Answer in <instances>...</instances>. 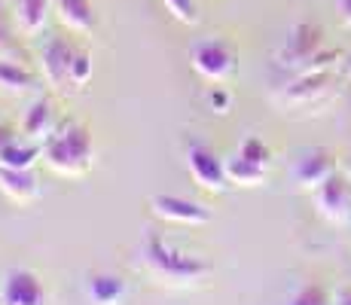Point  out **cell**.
Segmentation results:
<instances>
[{
  "instance_id": "1",
  "label": "cell",
  "mask_w": 351,
  "mask_h": 305,
  "mask_svg": "<svg viewBox=\"0 0 351 305\" xmlns=\"http://www.w3.org/2000/svg\"><path fill=\"white\" fill-rule=\"evenodd\" d=\"M144 266L150 269V275L162 284L171 287H186V284H199L211 275V266L199 256H190L184 250L165 244L159 235H147L144 241Z\"/></svg>"
},
{
  "instance_id": "2",
  "label": "cell",
  "mask_w": 351,
  "mask_h": 305,
  "mask_svg": "<svg viewBox=\"0 0 351 305\" xmlns=\"http://www.w3.org/2000/svg\"><path fill=\"white\" fill-rule=\"evenodd\" d=\"M43 159L52 171L64 174V178H80L92 168L95 150H92V134L83 122H64L62 128L46 138Z\"/></svg>"
},
{
  "instance_id": "3",
  "label": "cell",
  "mask_w": 351,
  "mask_h": 305,
  "mask_svg": "<svg viewBox=\"0 0 351 305\" xmlns=\"http://www.w3.org/2000/svg\"><path fill=\"white\" fill-rule=\"evenodd\" d=\"M324 46V31L312 22H300L293 25L285 40V46L278 49V61L285 67H293V71H315V61L321 56Z\"/></svg>"
},
{
  "instance_id": "4",
  "label": "cell",
  "mask_w": 351,
  "mask_h": 305,
  "mask_svg": "<svg viewBox=\"0 0 351 305\" xmlns=\"http://www.w3.org/2000/svg\"><path fill=\"white\" fill-rule=\"evenodd\" d=\"M186 165H190V178L195 180V186L205 189V193H223L229 186L226 162L214 150H208L205 144H190Z\"/></svg>"
},
{
  "instance_id": "5",
  "label": "cell",
  "mask_w": 351,
  "mask_h": 305,
  "mask_svg": "<svg viewBox=\"0 0 351 305\" xmlns=\"http://www.w3.org/2000/svg\"><path fill=\"white\" fill-rule=\"evenodd\" d=\"M315 193V205L318 214L330 223H348L351 220V178L333 171L327 180L321 183Z\"/></svg>"
},
{
  "instance_id": "6",
  "label": "cell",
  "mask_w": 351,
  "mask_h": 305,
  "mask_svg": "<svg viewBox=\"0 0 351 305\" xmlns=\"http://www.w3.org/2000/svg\"><path fill=\"white\" fill-rule=\"evenodd\" d=\"M193 67L199 77L211 80V83H223L235 71V52L223 40H202L193 46Z\"/></svg>"
},
{
  "instance_id": "7",
  "label": "cell",
  "mask_w": 351,
  "mask_h": 305,
  "mask_svg": "<svg viewBox=\"0 0 351 305\" xmlns=\"http://www.w3.org/2000/svg\"><path fill=\"white\" fill-rule=\"evenodd\" d=\"M0 305H46V290L31 269H10L0 278Z\"/></svg>"
},
{
  "instance_id": "8",
  "label": "cell",
  "mask_w": 351,
  "mask_h": 305,
  "mask_svg": "<svg viewBox=\"0 0 351 305\" xmlns=\"http://www.w3.org/2000/svg\"><path fill=\"white\" fill-rule=\"evenodd\" d=\"M150 208L159 220L165 223H180V226H205L211 220L208 208H202L199 202L180 199V195H153Z\"/></svg>"
},
{
  "instance_id": "9",
  "label": "cell",
  "mask_w": 351,
  "mask_h": 305,
  "mask_svg": "<svg viewBox=\"0 0 351 305\" xmlns=\"http://www.w3.org/2000/svg\"><path fill=\"white\" fill-rule=\"evenodd\" d=\"M77 58V49H71V43L62 37H49L40 52V64H43V77L49 80L56 89H67L71 83V67Z\"/></svg>"
},
{
  "instance_id": "10",
  "label": "cell",
  "mask_w": 351,
  "mask_h": 305,
  "mask_svg": "<svg viewBox=\"0 0 351 305\" xmlns=\"http://www.w3.org/2000/svg\"><path fill=\"white\" fill-rule=\"evenodd\" d=\"M336 171V162L327 150H308L296 159L293 165V180L300 183L302 189H318L330 174Z\"/></svg>"
},
{
  "instance_id": "11",
  "label": "cell",
  "mask_w": 351,
  "mask_h": 305,
  "mask_svg": "<svg viewBox=\"0 0 351 305\" xmlns=\"http://www.w3.org/2000/svg\"><path fill=\"white\" fill-rule=\"evenodd\" d=\"M330 92V67H321V71H302L293 83L281 92V101L287 104H312L321 95Z\"/></svg>"
},
{
  "instance_id": "12",
  "label": "cell",
  "mask_w": 351,
  "mask_h": 305,
  "mask_svg": "<svg viewBox=\"0 0 351 305\" xmlns=\"http://www.w3.org/2000/svg\"><path fill=\"white\" fill-rule=\"evenodd\" d=\"M0 193L10 195L12 202L25 205L40 195V183L34 178L31 168H3L0 165Z\"/></svg>"
},
{
  "instance_id": "13",
  "label": "cell",
  "mask_w": 351,
  "mask_h": 305,
  "mask_svg": "<svg viewBox=\"0 0 351 305\" xmlns=\"http://www.w3.org/2000/svg\"><path fill=\"white\" fill-rule=\"evenodd\" d=\"M22 132L34 141L52 138V132H56V107H52L49 98H37L28 110H25Z\"/></svg>"
},
{
  "instance_id": "14",
  "label": "cell",
  "mask_w": 351,
  "mask_h": 305,
  "mask_svg": "<svg viewBox=\"0 0 351 305\" xmlns=\"http://www.w3.org/2000/svg\"><path fill=\"white\" fill-rule=\"evenodd\" d=\"M56 12L62 19V25H67L77 34H89L95 28V10H92L89 0H52Z\"/></svg>"
},
{
  "instance_id": "15",
  "label": "cell",
  "mask_w": 351,
  "mask_h": 305,
  "mask_svg": "<svg viewBox=\"0 0 351 305\" xmlns=\"http://www.w3.org/2000/svg\"><path fill=\"white\" fill-rule=\"evenodd\" d=\"M125 296V281L119 275L98 272L89 278V300L95 305H117Z\"/></svg>"
},
{
  "instance_id": "16",
  "label": "cell",
  "mask_w": 351,
  "mask_h": 305,
  "mask_svg": "<svg viewBox=\"0 0 351 305\" xmlns=\"http://www.w3.org/2000/svg\"><path fill=\"white\" fill-rule=\"evenodd\" d=\"M266 171L269 168H260L254 162H247L245 156L235 153L232 159H226V174H229V183H239V186H260L266 180Z\"/></svg>"
},
{
  "instance_id": "17",
  "label": "cell",
  "mask_w": 351,
  "mask_h": 305,
  "mask_svg": "<svg viewBox=\"0 0 351 305\" xmlns=\"http://www.w3.org/2000/svg\"><path fill=\"white\" fill-rule=\"evenodd\" d=\"M40 153H43L40 144H19V141H10L6 147H0V165L3 168H31Z\"/></svg>"
},
{
  "instance_id": "18",
  "label": "cell",
  "mask_w": 351,
  "mask_h": 305,
  "mask_svg": "<svg viewBox=\"0 0 351 305\" xmlns=\"http://www.w3.org/2000/svg\"><path fill=\"white\" fill-rule=\"evenodd\" d=\"M52 0H19V22H22L25 34H37L46 25Z\"/></svg>"
},
{
  "instance_id": "19",
  "label": "cell",
  "mask_w": 351,
  "mask_h": 305,
  "mask_svg": "<svg viewBox=\"0 0 351 305\" xmlns=\"http://www.w3.org/2000/svg\"><path fill=\"white\" fill-rule=\"evenodd\" d=\"M0 86L10 92H28L34 86V77L28 71H25L22 64H16V61H3L0 58Z\"/></svg>"
},
{
  "instance_id": "20",
  "label": "cell",
  "mask_w": 351,
  "mask_h": 305,
  "mask_svg": "<svg viewBox=\"0 0 351 305\" xmlns=\"http://www.w3.org/2000/svg\"><path fill=\"white\" fill-rule=\"evenodd\" d=\"M287 305H333V300H330V293L321 284H302L287 300Z\"/></svg>"
},
{
  "instance_id": "21",
  "label": "cell",
  "mask_w": 351,
  "mask_h": 305,
  "mask_svg": "<svg viewBox=\"0 0 351 305\" xmlns=\"http://www.w3.org/2000/svg\"><path fill=\"white\" fill-rule=\"evenodd\" d=\"M239 156H245L247 162H254V165H260V168H269V162H272V150H269L260 138H247L245 144L239 147Z\"/></svg>"
},
{
  "instance_id": "22",
  "label": "cell",
  "mask_w": 351,
  "mask_h": 305,
  "mask_svg": "<svg viewBox=\"0 0 351 305\" xmlns=\"http://www.w3.org/2000/svg\"><path fill=\"white\" fill-rule=\"evenodd\" d=\"M162 3H165V10L171 12L178 22H184V25H195V22H199L195 0H162Z\"/></svg>"
},
{
  "instance_id": "23",
  "label": "cell",
  "mask_w": 351,
  "mask_h": 305,
  "mask_svg": "<svg viewBox=\"0 0 351 305\" xmlns=\"http://www.w3.org/2000/svg\"><path fill=\"white\" fill-rule=\"evenodd\" d=\"M89 77H92V56L89 52H77L71 67V86H86Z\"/></svg>"
},
{
  "instance_id": "24",
  "label": "cell",
  "mask_w": 351,
  "mask_h": 305,
  "mask_svg": "<svg viewBox=\"0 0 351 305\" xmlns=\"http://www.w3.org/2000/svg\"><path fill=\"white\" fill-rule=\"evenodd\" d=\"M208 104H211L217 113H226L229 110V95L220 89V86H214V89L208 92Z\"/></svg>"
},
{
  "instance_id": "25",
  "label": "cell",
  "mask_w": 351,
  "mask_h": 305,
  "mask_svg": "<svg viewBox=\"0 0 351 305\" xmlns=\"http://www.w3.org/2000/svg\"><path fill=\"white\" fill-rule=\"evenodd\" d=\"M333 305H351V287H342V290H336V296H333Z\"/></svg>"
},
{
  "instance_id": "26",
  "label": "cell",
  "mask_w": 351,
  "mask_h": 305,
  "mask_svg": "<svg viewBox=\"0 0 351 305\" xmlns=\"http://www.w3.org/2000/svg\"><path fill=\"white\" fill-rule=\"evenodd\" d=\"M336 10H339V16L351 25V0H336Z\"/></svg>"
},
{
  "instance_id": "27",
  "label": "cell",
  "mask_w": 351,
  "mask_h": 305,
  "mask_svg": "<svg viewBox=\"0 0 351 305\" xmlns=\"http://www.w3.org/2000/svg\"><path fill=\"white\" fill-rule=\"evenodd\" d=\"M10 141H16V134H12L10 125H3V122H0V147H6Z\"/></svg>"
},
{
  "instance_id": "28",
  "label": "cell",
  "mask_w": 351,
  "mask_h": 305,
  "mask_svg": "<svg viewBox=\"0 0 351 305\" xmlns=\"http://www.w3.org/2000/svg\"><path fill=\"white\" fill-rule=\"evenodd\" d=\"M348 73H351V58H348Z\"/></svg>"
}]
</instances>
